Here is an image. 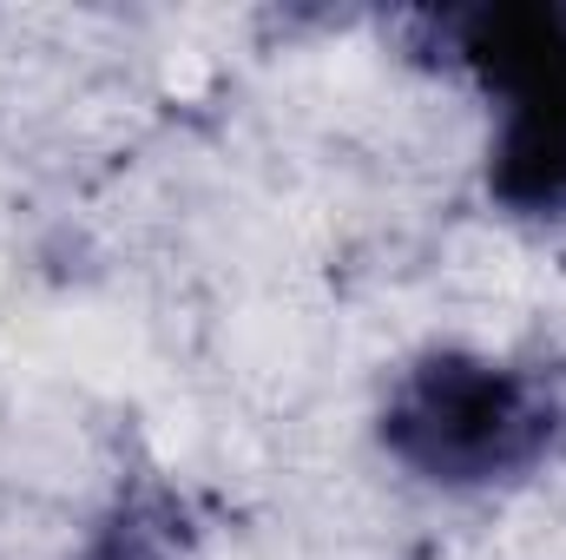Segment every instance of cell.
<instances>
[{"label":"cell","instance_id":"obj_1","mask_svg":"<svg viewBox=\"0 0 566 560\" xmlns=\"http://www.w3.org/2000/svg\"><path fill=\"white\" fill-rule=\"evenodd\" d=\"M369 435L428 495H514L566 455V370L481 343H428L389 370Z\"/></svg>","mask_w":566,"mask_h":560},{"label":"cell","instance_id":"obj_3","mask_svg":"<svg viewBox=\"0 0 566 560\" xmlns=\"http://www.w3.org/2000/svg\"><path fill=\"white\" fill-rule=\"evenodd\" d=\"M73 560H185V535L165 501H119L113 521Z\"/></svg>","mask_w":566,"mask_h":560},{"label":"cell","instance_id":"obj_2","mask_svg":"<svg viewBox=\"0 0 566 560\" xmlns=\"http://www.w3.org/2000/svg\"><path fill=\"white\" fill-rule=\"evenodd\" d=\"M396 33L416 66L488 106V205L514 225H566V0L416 7Z\"/></svg>","mask_w":566,"mask_h":560}]
</instances>
